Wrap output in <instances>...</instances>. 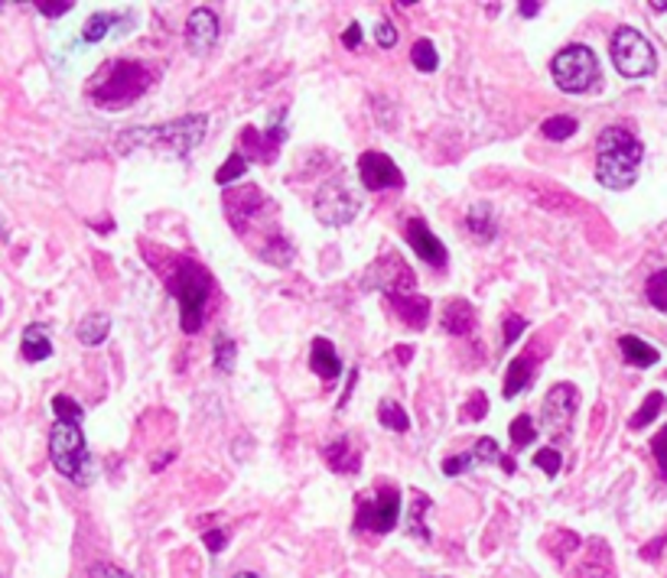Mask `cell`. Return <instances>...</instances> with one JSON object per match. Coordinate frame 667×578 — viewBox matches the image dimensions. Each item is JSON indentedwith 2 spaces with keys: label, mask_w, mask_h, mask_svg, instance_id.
Returning a JSON list of instances; mask_svg holds the SVG:
<instances>
[{
  "label": "cell",
  "mask_w": 667,
  "mask_h": 578,
  "mask_svg": "<svg viewBox=\"0 0 667 578\" xmlns=\"http://www.w3.org/2000/svg\"><path fill=\"white\" fill-rule=\"evenodd\" d=\"M395 352H398V361H401V365H408V361L414 358V348H411V345H398Z\"/></svg>",
  "instance_id": "obj_52"
},
{
  "label": "cell",
  "mask_w": 667,
  "mask_h": 578,
  "mask_svg": "<svg viewBox=\"0 0 667 578\" xmlns=\"http://www.w3.org/2000/svg\"><path fill=\"white\" fill-rule=\"evenodd\" d=\"M20 352H23V361L36 365V361H46L52 355V342H49V332L43 325H29L23 332V342H20Z\"/></svg>",
  "instance_id": "obj_25"
},
{
  "label": "cell",
  "mask_w": 667,
  "mask_h": 578,
  "mask_svg": "<svg viewBox=\"0 0 667 578\" xmlns=\"http://www.w3.org/2000/svg\"><path fill=\"white\" fill-rule=\"evenodd\" d=\"M577 118H570V114H557V118H547L544 124H541V134L547 137V140H570L573 134H577Z\"/></svg>",
  "instance_id": "obj_29"
},
{
  "label": "cell",
  "mask_w": 667,
  "mask_h": 578,
  "mask_svg": "<svg viewBox=\"0 0 667 578\" xmlns=\"http://www.w3.org/2000/svg\"><path fill=\"white\" fill-rule=\"evenodd\" d=\"M375 36H378V46H385V49H391V46L398 42V29H395L391 23H378Z\"/></svg>",
  "instance_id": "obj_49"
},
{
  "label": "cell",
  "mask_w": 667,
  "mask_h": 578,
  "mask_svg": "<svg viewBox=\"0 0 667 578\" xmlns=\"http://www.w3.org/2000/svg\"><path fill=\"white\" fill-rule=\"evenodd\" d=\"M280 144H283V124H280V114L274 118L270 131H257V127H244V131H241V157H244V160L274 163Z\"/></svg>",
  "instance_id": "obj_13"
},
{
  "label": "cell",
  "mask_w": 667,
  "mask_h": 578,
  "mask_svg": "<svg viewBox=\"0 0 667 578\" xmlns=\"http://www.w3.org/2000/svg\"><path fill=\"white\" fill-rule=\"evenodd\" d=\"M378 422L388 426V429H395V432H408V429H411L408 413H404L401 403H395V399H385V403L378 406Z\"/></svg>",
  "instance_id": "obj_32"
},
{
  "label": "cell",
  "mask_w": 667,
  "mask_h": 578,
  "mask_svg": "<svg viewBox=\"0 0 667 578\" xmlns=\"http://www.w3.org/2000/svg\"><path fill=\"white\" fill-rule=\"evenodd\" d=\"M534 465L544 471V475H550V478H557L560 475V465H563V458H560V452L557 448H541L537 455H534Z\"/></svg>",
  "instance_id": "obj_40"
},
{
  "label": "cell",
  "mask_w": 667,
  "mask_h": 578,
  "mask_svg": "<svg viewBox=\"0 0 667 578\" xmlns=\"http://www.w3.org/2000/svg\"><path fill=\"white\" fill-rule=\"evenodd\" d=\"M544 10V3H534V0H524V3H518V13L521 16H537Z\"/></svg>",
  "instance_id": "obj_51"
},
{
  "label": "cell",
  "mask_w": 667,
  "mask_h": 578,
  "mask_svg": "<svg viewBox=\"0 0 667 578\" xmlns=\"http://www.w3.org/2000/svg\"><path fill=\"white\" fill-rule=\"evenodd\" d=\"M49 458L56 465L59 475H65L75 484H88L95 468H92V455L85 445V435L75 422H59L49 429Z\"/></svg>",
  "instance_id": "obj_5"
},
{
  "label": "cell",
  "mask_w": 667,
  "mask_h": 578,
  "mask_svg": "<svg viewBox=\"0 0 667 578\" xmlns=\"http://www.w3.org/2000/svg\"><path fill=\"white\" fill-rule=\"evenodd\" d=\"M444 329L449 335H469L475 329V309L465 299H449L444 306Z\"/></svg>",
  "instance_id": "obj_23"
},
{
  "label": "cell",
  "mask_w": 667,
  "mask_h": 578,
  "mask_svg": "<svg viewBox=\"0 0 667 578\" xmlns=\"http://www.w3.org/2000/svg\"><path fill=\"white\" fill-rule=\"evenodd\" d=\"M219 39V16L209 7H196L186 20V46L193 56H206Z\"/></svg>",
  "instance_id": "obj_15"
},
{
  "label": "cell",
  "mask_w": 667,
  "mask_h": 578,
  "mask_svg": "<svg viewBox=\"0 0 667 578\" xmlns=\"http://www.w3.org/2000/svg\"><path fill=\"white\" fill-rule=\"evenodd\" d=\"M313 211L323 224H349L359 214V195L352 193V186L342 176H336L316 189Z\"/></svg>",
  "instance_id": "obj_9"
},
{
  "label": "cell",
  "mask_w": 667,
  "mask_h": 578,
  "mask_svg": "<svg viewBox=\"0 0 667 578\" xmlns=\"http://www.w3.org/2000/svg\"><path fill=\"white\" fill-rule=\"evenodd\" d=\"M508 435H511V445H514V448H524V445H531V442L537 439L534 419H531V416H518V419H511V429H508Z\"/></svg>",
  "instance_id": "obj_36"
},
{
  "label": "cell",
  "mask_w": 667,
  "mask_h": 578,
  "mask_svg": "<svg viewBox=\"0 0 667 578\" xmlns=\"http://www.w3.org/2000/svg\"><path fill=\"white\" fill-rule=\"evenodd\" d=\"M267 205V195L257 186H241V189H231L225 195V211H228V221L238 234H244L247 221L257 214V208Z\"/></svg>",
  "instance_id": "obj_16"
},
{
  "label": "cell",
  "mask_w": 667,
  "mask_h": 578,
  "mask_svg": "<svg viewBox=\"0 0 667 578\" xmlns=\"http://www.w3.org/2000/svg\"><path fill=\"white\" fill-rule=\"evenodd\" d=\"M524 319L521 316H505V348H511L518 342V335L524 332Z\"/></svg>",
  "instance_id": "obj_44"
},
{
  "label": "cell",
  "mask_w": 667,
  "mask_h": 578,
  "mask_svg": "<svg viewBox=\"0 0 667 578\" xmlns=\"http://www.w3.org/2000/svg\"><path fill=\"white\" fill-rule=\"evenodd\" d=\"M36 10L46 13V16H62V13L72 10V3H69V0H62V3H56V0H52V3H49V0H36Z\"/></svg>",
  "instance_id": "obj_48"
},
{
  "label": "cell",
  "mask_w": 667,
  "mask_h": 578,
  "mask_svg": "<svg viewBox=\"0 0 667 578\" xmlns=\"http://www.w3.org/2000/svg\"><path fill=\"white\" fill-rule=\"evenodd\" d=\"M662 409H665V393H648V396H645V403H642V409H639V413L629 419V429H635V432H639V429H645L648 422H655V419H658V413H662Z\"/></svg>",
  "instance_id": "obj_30"
},
{
  "label": "cell",
  "mask_w": 667,
  "mask_h": 578,
  "mask_svg": "<svg viewBox=\"0 0 667 578\" xmlns=\"http://www.w3.org/2000/svg\"><path fill=\"white\" fill-rule=\"evenodd\" d=\"M414 273L411 267L395 254H381L368 270H365V290H381L385 296H395V293H414Z\"/></svg>",
  "instance_id": "obj_10"
},
{
  "label": "cell",
  "mask_w": 667,
  "mask_h": 578,
  "mask_svg": "<svg viewBox=\"0 0 667 578\" xmlns=\"http://www.w3.org/2000/svg\"><path fill=\"white\" fill-rule=\"evenodd\" d=\"M577 406H580V390L573 384H554L544 396V429L554 435V439H563L567 429L573 426V416H577Z\"/></svg>",
  "instance_id": "obj_11"
},
{
  "label": "cell",
  "mask_w": 667,
  "mask_h": 578,
  "mask_svg": "<svg viewBox=\"0 0 667 578\" xmlns=\"http://www.w3.org/2000/svg\"><path fill=\"white\" fill-rule=\"evenodd\" d=\"M642 157H645V147L632 131L606 127L596 140V180L606 189L622 193V189L635 186Z\"/></svg>",
  "instance_id": "obj_1"
},
{
  "label": "cell",
  "mask_w": 667,
  "mask_h": 578,
  "mask_svg": "<svg viewBox=\"0 0 667 578\" xmlns=\"http://www.w3.org/2000/svg\"><path fill=\"white\" fill-rule=\"evenodd\" d=\"M167 286L170 293L177 296L180 303V316H183V332L186 335H196L203 329V319H206V309H209V299L216 293V280L213 273L190 260V257H180L173 263V270L167 273Z\"/></svg>",
  "instance_id": "obj_3"
},
{
  "label": "cell",
  "mask_w": 667,
  "mask_h": 578,
  "mask_svg": "<svg viewBox=\"0 0 667 578\" xmlns=\"http://www.w3.org/2000/svg\"><path fill=\"white\" fill-rule=\"evenodd\" d=\"M244 170H247V160H244L241 153H231V157L222 163V170L216 173V183H219V186H228L231 180H241Z\"/></svg>",
  "instance_id": "obj_37"
},
{
  "label": "cell",
  "mask_w": 667,
  "mask_h": 578,
  "mask_svg": "<svg viewBox=\"0 0 667 578\" xmlns=\"http://www.w3.org/2000/svg\"><path fill=\"white\" fill-rule=\"evenodd\" d=\"M577 578H613V553L603 540L586 543V556L577 566Z\"/></svg>",
  "instance_id": "obj_20"
},
{
  "label": "cell",
  "mask_w": 667,
  "mask_h": 578,
  "mask_svg": "<svg viewBox=\"0 0 667 578\" xmlns=\"http://www.w3.org/2000/svg\"><path fill=\"white\" fill-rule=\"evenodd\" d=\"M645 296H648V303H652L655 309L667 312V267L648 276V283H645Z\"/></svg>",
  "instance_id": "obj_34"
},
{
  "label": "cell",
  "mask_w": 667,
  "mask_h": 578,
  "mask_svg": "<svg viewBox=\"0 0 667 578\" xmlns=\"http://www.w3.org/2000/svg\"><path fill=\"white\" fill-rule=\"evenodd\" d=\"M475 458H478V462H498V458H501L498 442H495V439H478V442H475Z\"/></svg>",
  "instance_id": "obj_45"
},
{
  "label": "cell",
  "mask_w": 667,
  "mask_h": 578,
  "mask_svg": "<svg viewBox=\"0 0 667 578\" xmlns=\"http://www.w3.org/2000/svg\"><path fill=\"white\" fill-rule=\"evenodd\" d=\"M257 257H260L264 263H274V267H290L293 257H296V250H293L290 237H283L280 231H274V234L257 247Z\"/></svg>",
  "instance_id": "obj_24"
},
{
  "label": "cell",
  "mask_w": 667,
  "mask_h": 578,
  "mask_svg": "<svg viewBox=\"0 0 667 578\" xmlns=\"http://www.w3.org/2000/svg\"><path fill=\"white\" fill-rule=\"evenodd\" d=\"M652 455H655V462H658V471H662V478L667 481V426L652 439Z\"/></svg>",
  "instance_id": "obj_42"
},
{
  "label": "cell",
  "mask_w": 667,
  "mask_h": 578,
  "mask_svg": "<svg viewBox=\"0 0 667 578\" xmlns=\"http://www.w3.org/2000/svg\"><path fill=\"white\" fill-rule=\"evenodd\" d=\"M388 303H391L395 316L411 329H424L430 322V299L421 293H395V296H388Z\"/></svg>",
  "instance_id": "obj_18"
},
{
  "label": "cell",
  "mask_w": 667,
  "mask_h": 578,
  "mask_svg": "<svg viewBox=\"0 0 667 578\" xmlns=\"http://www.w3.org/2000/svg\"><path fill=\"white\" fill-rule=\"evenodd\" d=\"M411 62H414L421 72H434V69L440 65V56H437L434 39H417L414 49H411Z\"/></svg>",
  "instance_id": "obj_33"
},
{
  "label": "cell",
  "mask_w": 667,
  "mask_h": 578,
  "mask_svg": "<svg viewBox=\"0 0 667 578\" xmlns=\"http://www.w3.org/2000/svg\"><path fill=\"white\" fill-rule=\"evenodd\" d=\"M501 468H505V471H508V475H511V471H514V462H511V458H508V455H505V458H501Z\"/></svg>",
  "instance_id": "obj_54"
},
{
  "label": "cell",
  "mask_w": 667,
  "mask_h": 578,
  "mask_svg": "<svg viewBox=\"0 0 667 578\" xmlns=\"http://www.w3.org/2000/svg\"><path fill=\"white\" fill-rule=\"evenodd\" d=\"M108 332H111V319H108L105 312H88V316L78 322V342L88 345V348L101 345V342L108 339Z\"/></svg>",
  "instance_id": "obj_26"
},
{
  "label": "cell",
  "mask_w": 667,
  "mask_h": 578,
  "mask_svg": "<svg viewBox=\"0 0 667 578\" xmlns=\"http://www.w3.org/2000/svg\"><path fill=\"white\" fill-rule=\"evenodd\" d=\"M662 546H665V537H658V540H655L652 546H645V553H642V556H645V559H652V556H655V553H658Z\"/></svg>",
  "instance_id": "obj_53"
},
{
  "label": "cell",
  "mask_w": 667,
  "mask_h": 578,
  "mask_svg": "<svg viewBox=\"0 0 667 578\" xmlns=\"http://www.w3.org/2000/svg\"><path fill=\"white\" fill-rule=\"evenodd\" d=\"M234 578H257V576H254V573H238Z\"/></svg>",
  "instance_id": "obj_56"
},
{
  "label": "cell",
  "mask_w": 667,
  "mask_h": 578,
  "mask_svg": "<svg viewBox=\"0 0 667 578\" xmlns=\"http://www.w3.org/2000/svg\"><path fill=\"white\" fill-rule=\"evenodd\" d=\"M475 452H469V455H452V458H446L444 462V471L452 478V475H462V471H469V468H475Z\"/></svg>",
  "instance_id": "obj_41"
},
{
  "label": "cell",
  "mask_w": 667,
  "mask_h": 578,
  "mask_svg": "<svg viewBox=\"0 0 667 578\" xmlns=\"http://www.w3.org/2000/svg\"><path fill=\"white\" fill-rule=\"evenodd\" d=\"M228 540H231V533H225V530H206L203 533V543L209 546V553H222Z\"/></svg>",
  "instance_id": "obj_47"
},
{
  "label": "cell",
  "mask_w": 667,
  "mask_h": 578,
  "mask_svg": "<svg viewBox=\"0 0 667 578\" xmlns=\"http://www.w3.org/2000/svg\"><path fill=\"white\" fill-rule=\"evenodd\" d=\"M427 511H430V497H427L424 491H414V504H411V514H408V530H411V537H417L421 543L430 540L427 524H424Z\"/></svg>",
  "instance_id": "obj_27"
},
{
  "label": "cell",
  "mask_w": 667,
  "mask_h": 578,
  "mask_svg": "<svg viewBox=\"0 0 667 578\" xmlns=\"http://www.w3.org/2000/svg\"><path fill=\"white\" fill-rule=\"evenodd\" d=\"M209 131V118L206 114H186L180 121H170V124H160V127H137V131H128L118 137V150L121 153H131L137 147H150V150H163L170 157H186L193 153L203 137Z\"/></svg>",
  "instance_id": "obj_2"
},
{
  "label": "cell",
  "mask_w": 667,
  "mask_h": 578,
  "mask_svg": "<svg viewBox=\"0 0 667 578\" xmlns=\"http://www.w3.org/2000/svg\"><path fill=\"white\" fill-rule=\"evenodd\" d=\"M310 371L316 378H323L326 384L342 374V361H339L336 345L329 339H313V345H310Z\"/></svg>",
  "instance_id": "obj_19"
},
{
  "label": "cell",
  "mask_w": 667,
  "mask_h": 578,
  "mask_svg": "<svg viewBox=\"0 0 667 578\" xmlns=\"http://www.w3.org/2000/svg\"><path fill=\"white\" fill-rule=\"evenodd\" d=\"M541 355H547V352H541V345H531L527 355H521V358H514V361L508 365V374H505V384H501V393H505L508 399L531 386L534 368H537V358H541Z\"/></svg>",
  "instance_id": "obj_17"
},
{
  "label": "cell",
  "mask_w": 667,
  "mask_h": 578,
  "mask_svg": "<svg viewBox=\"0 0 667 578\" xmlns=\"http://www.w3.org/2000/svg\"><path fill=\"white\" fill-rule=\"evenodd\" d=\"M234 358H238L234 342L219 339V342H216V371H219V374H231V371H234Z\"/></svg>",
  "instance_id": "obj_38"
},
{
  "label": "cell",
  "mask_w": 667,
  "mask_h": 578,
  "mask_svg": "<svg viewBox=\"0 0 667 578\" xmlns=\"http://www.w3.org/2000/svg\"><path fill=\"white\" fill-rule=\"evenodd\" d=\"M465 227L472 231V237L492 241V237H495V214H492V208H488V205H475V208L469 211V218H465Z\"/></svg>",
  "instance_id": "obj_28"
},
{
  "label": "cell",
  "mask_w": 667,
  "mask_h": 578,
  "mask_svg": "<svg viewBox=\"0 0 667 578\" xmlns=\"http://www.w3.org/2000/svg\"><path fill=\"white\" fill-rule=\"evenodd\" d=\"M154 78L157 75L147 62L114 59L88 82V98L101 108H124V104L137 101L154 85Z\"/></svg>",
  "instance_id": "obj_4"
},
{
  "label": "cell",
  "mask_w": 667,
  "mask_h": 578,
  "mask_svg": "<svg viewBox=\"0 0 667 578\" xmlns=\"http://www.w3.org/2000/svg\"><path fill=\"white\" fill-rule=\"evenodd\" d=\"M613 65L619 69V75L626 78H642V75H652L658 69V56H655V46L632 26H619L613 33Z\"/></svg>",
  "instance_id": "obj_8"
},
{
  "label": "cell",
  "mask_w": 667,
  "mask_h": 578,
  "mask_svg": "<svg viewBox=\"0 0 667 578\" xmlns=\"http://www.w3.org/2000/svg\"><path fill=\"white\" fill-rule=\"evenodd\" d=\"M550 75H554L560 91L586 95L593 85H599V59H596V52L590 46L573 42V46H563L550 59Z\"/></svg>",
  "instance_id": "obj_6"
},
{
  "label": "cell",
  "mask_w": 667,
  "mask_h": 578,
  "mask_svg": "<svg viewBox=\"0 0 667 578\" xmlns=\"http://www.w3.org/2000/svg\"><path fill=\"white\" fill-rule=\"evenodd\" d=\"M652 10H655V13H665L667 0H655V3H652Z\"/></svg>",
  "instance_id": "obj_55"
},
{
  "label": "cell",
  "mask_w": 667,
  "mask_h": 578,
  "mask_svg": "<svg viewBox=\"0 0 667 578\" xmlns=\"http://www.w3.org/2000/svg\"><path fill=\"white\" fill-rule=\"evenodd\" d=\"M52 413H56V419L59 422H82V416H85V409L72 399V396H65V393H59V396H52Z\"/></svg>",
  "instance_id": "obj_35"
},
{
  "label": "cell",
  "mask_w": 667,
  "mask_h": 578,
  "mask_svg": "<svg viewBox=\"0 0 667 578\" xmlns=\"http://www.w3.org/2000/svg\"><path fill=\"white\" fill-rule=\"evenodd\" d=\"M557 537H560V546H554L550 553H554L557 559H567V553H573V550L580 546V537H577L573 530H557Z\"/></svg>",
  "instance_id": "obj_43"
},
{
  "label": "cell",
  "mask_w": 667,
  "mask_h": 578,
  "mask_svg": "<svg viewBox=\"0 0 667 578\" xmlns=\"http://www.w3.org/2000/svg\"><path fill=\"white\" fill-rule=\"evenodd\" d=\"M118 23V13H92L88 20H85V26H82V39L85 42H98V39H105L108 36V29Z\"/></svg>",
  "instance_id": "obj_31"
},
{
  "label": "cell",
  "mask_w": 667,
  "mask_h": 578,
  "mask_svg": "<svg viewBox=\"0 0 667 578\" xmlns=\"http://www.w3.org/2000/svg\"><path fill=\"white\" fill-rule=\"evenodd\" d=\"M619 348H622V358L632 365V368H652L662 361V352L655 345H648L645 339L639 335H622L619 339Z\"/></svg>",
  "instance_id": "obj_22"
},
{
  "label": "cell",
  "mask_w": 667,
  "mask_h": 578,
  "mask_svg": "<svg viewBox=\"0 0 667 578\" xmlns=\"http://www.w3.org/2000/svg\"><path fill=\"white\" fill-rule=\"evenodd\" d=\"M401 520V491L398 488H372L355 497V530L359 533H391Z\"/></svg>",
  "instance_id": "obj_7"
},
{
  "label": "cell",
  "mask_w": 667,
  "mask_h": 578,
  "mask_svg": "<svg viewBox=\"0 0 667 578\" xmlns=\"http://www.w3.org/2000/svg\"><path fill=\"white\" fill-rule=\"evenodd\" d=\"M323 458L326 465L336 471V475H355L362 468V455L349 445V439H336L323 448Z\"/></svg>",
  "instance_id": "obj_21"
},
{
  "label": "cell",
  "mask_w": 667,
  "mask_h": 578,
  "mask_svg": "<svg viewBox=\"0 0 667 578\" xmlns=\"http://www.w3.org/2000/svg\"><path fill=\"white\" fill-rule=\"evenodd\" d=\"M488 413V399H485V393L482 390H475L472 396H469V403L462 406V422H475V419H482Z\"/></svg>",
  "instance_id": "obj_39"
},
{
  "label": "cell",
  "mask_w": 667,
  "mask_h": 578,
  "mask_svg": "<svg viewBox=\"0 0 667 578\" xmlns=\"http://www.w3.org/2000/svg\"><path fill=\"white\" fill-rule=\"evenodd\" d=\"M359 42H362V23H349V29L342 33V46L359 49Z\"/></svg>",
  "instance_id": "obj_50"
},
{
  "label": "cell",
  "mask_w": 667,
  "mask_h": 578,
  "mask_svg": "<svg viewBox=\"0 0 667 578\" xmlns=\"http://www.w3.org/2000/svg\"><path fill=\"white\" fill-rule=\"evenodd\" d=\"M359 180L368 193H385V189H404V176L398 170V163L388 153L378 150H365L359 157Z\"/></svg>",
  "instance_id": "obj_12"
},
{
  "label": "cell",
  "mask_w": 667,
  "mask_h": 578,
  "mask_svg": "<svg viewBox=\"0 0 667 578\" xmlns=\"http://www.w3.org/2000/svg\"><path fill=\"white\" fill-rule=\"evenodd\" d=\"M404 237H408V244L414 247V254H417L421 260H427L430 267L444 270L446 263H449V254H446L444 241L427 227L424 218H408V224H404Z\"/></svg>",
  "instance_id": "obj_14"
},
{
  "label": "cell",
  "mask_w": 667,
  "mask_h": 578,
  "mask_svg": "<svg viewBox=\"0 0 667 578\" xmlns=\"http://www.w3.org/2000/svg\"><path fill=\"white\" fill-rule=\"evenodd\" d=\"M88 578H131L121 566H114V563H95L92 569H88Z\"/></svg>",
  "instance_id": "obj_46"
}]
</instances>
